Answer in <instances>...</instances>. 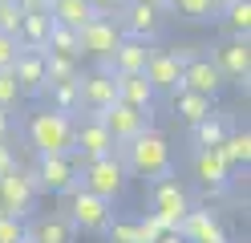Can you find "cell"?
<instances>
[{
  "mask_svg": "<svg viewBox=\"0 0 251 243\" xmlns=\"http://www.w3.org/2000/svg\"><path fill=\"white\" fill-rule=\"evenodd\" d=\"M175 231H178L186 243H231V239H227V227L219 223V215L207 211V207H191V211L178 219Z\"/></svg>",
  "mask_w": 251,
  "mask_h": 243,
  "instance_id": "5bb4252c",
  "label": "cell"
},
{
  "mask_svg": "<svg viewBox=\"0 0 251 243\" xmlns=\"http://www.w3.org/2000/svg\"><path fill=\"white\" fill-rule=\"evenodd\" d=\"M114 89H118V102L126 106H138V109H150L154 106V85L142 77V73H114Z\"/></svg>",
  "mask_w": 251,
  "mask_h": 243,
  "instance_id": "44dd1931",
  "label": "cell"
},
{
  "mask_svg": "<svg viewBox=\"0 0 251 243\" xmlns=\"http://www.w3.org/2000/svg\"><path fill=\"white\" fill-rule=\"evenodd\" d=\"M25 239V219H12L0 211V243H21Z\"/></svg>",
  "mask_w": 251,
  "mask_h": 243,
  "instance_id": "e575fe53",
  "label": "cell"
},
{
  "mask_svg": "<svg viewBox=\"0 0 251 243\" xmlns=\"http://www.w3.org/2000/svg\"><path fill=\"white\" fill-rule=\"evenodd\" d=\"M114 25L122 28V37L154 41L162 32V8L158 4H130V0H122V4L114 8Z\"/></svg>",
  "mask_w": 251,
  "mask_h": 243,
  "instance_id": "9c48e42d",
  "label": "cell"
},
{
  "mask_svg": "<svg viewBox=\"0 0 251 243\" xmlns=\"http://www.w3.org/2000/svg\"><path fill=\"white\" fill-rule=\"evenodd\" d=\"M25 235L33 243H73L77 239L65 211H57V215H33V223H25Z\"/></svg>",
  "mask_w": 251,
  "mask_h": 243,
  "instance_id": "ffe728a7",
  "label": "cell"
},
{
  "mask_svg": "<svg viewBox=\"0 0 251 243\" xmlns=\"http://www.w3.org/2000/svg\"><path fill=\"white\" fill-rule=\"evenodd\" d=\"M21 243H33V239H28V235H25V239H21Z\"/></svg>",
  "mask_w": 251,
  "mask_h": 243,
  "instance_id": "ee69618b",
  "label": "cell"
},
{
  "mask_svg": "<svg viewBox=\"0 0 251 243\" xmlns=\"http://www.w3.org/2000/svg\"><path fill=\"white\" fill-rule=\"evenodd\" d=\"M146 57H150V41L122 37L114 53H109L105 61H98V69H105V73H142L146 69Z\"/></svg>",
  "mask_w": 251,
  "mask_h": 243,
  "instance_id": "ac0fdd59",
  "label": "cell"
},
{
  "mask_svg": "<svg viewBox=\"0 0 251 243\" xmlns=\"http://www.w3.org/2000/svg\"><path fill=\"white\" fill-rule=\"evenodd\" d=\"M12 166H17V154H12V146H8V142H0V174L12 170Z\"/></svg>",
  "mask_w": 251,
  "mask_h": 243,
  "instance_id": "74e56055",
  "label": "cell"
},
{
  "mask_svg": "<svg viewBox=\"0 0 251 243\" xmlns=\"http://www.w3.org/2000/svg\"><path fill=\"white\" fill-rule=\"evenodd\" d=\"M219 150H223V158L231 162V166H243V170H247V162H251V134L231 126V134L223 138V146H219Z\"/></svg>",
  "mask_w": 251,
  "mask_h": 243,
  "instance_id": "f1b7e54d",
  "label": "cell"
},
{
  "mask_svg": "<svg viewBox=\"0 0 251 243\" xmlns=\"http://www.w3.org/2000/svg\"><path fill=\"white\" fill-rule=\"evenodd\" d=\"M49 16H53L57 25H65V28L77 32V28H85L93 16H101V12L93 8L89 0H49Z\"/></svg>",
  "mask_w": 251,
  "mask_h": 243,
  "instance_id": "7402d4cb",
  "label": "cell"
},
{
  "mask_svg": "<svg viewBox=\"0 0 251 243\" xmlns=\"http://www.w3.org/2000/svg\"><path fill=\"white\" fill-rule=\"evenodd\" d=\"M89 4H93V8H98V12H114V8L122 4V0H89Z\"/></svg>",
  "mask_w": 251,
  "mask_h": 243,
  "instance_id": "ab89813d",
  "label": "cell"
},
{
  "mask_svg": "<svg viewBox=\"0 0 251 243\" xmlns=\"http://www.w3.org/2000/svg\"><path fill=\"white\" fill-rule=\"evenodd\" d=\"M21 8H17V0L12 4H0V32H8V37H17V28H21Z\"/></svg>",
  "mask_w": 251,
  "mask_h": 243,
  "instance_id": "d590c367",
  "label": "cell"
},
{
  "mask_svg": "<svg viewBox=\"0 0 251 243\" xmlns=\"http://www.w3.org/2000/svg\"><path fill=\"white\" fill-rule=\"evenodd\" d=\"M118 41H122V28L114 25V16H105V12L93 16L85 28H77V53H85L93 61H105L118 49Z\"/></svg>",
  "mask_w": 251,
  "mask_h": 243,
  "instance_id": "8fae6325",
  "label": "cell"
},
{
  "mask_svg": "<svg viewBox=\"0 0 251 243\" xmlns=\"http://www.w3.org/2000/svg\"><path fill=\"white\" fill-rule=\"evenodd\" d=\"M118 158H122L126 174L146 178V183H154V178H162V174L175 170V154H170L166 134H158V130H150V126L142 130V134H134L130 142H122Z\"/></svg>",
  "mask_w": 251,
  "mask_h": 243,
  "instance_id": "6da1fadb",
  "label": "cell"
},
{
  "mask_svg": "<svg viewBox=\"0 0 251 243\" xmlns=\"http://www.w3.org/2000/svg\"><path fill=\"white\" fill-rule=\"evenodd\" d=\"M41 97H49V106L61 109V113H77V109H81V97H77V77H69V81H49Z\"/></svg>",
  "mask_w": 251,
  "mask_h": 243,
  "instance_id": "4316f807",
  "label": "cell"
},
{
  "mask_svg": "<svg viewBox=\"0 0 251 243\" xmlns=\"http://www.w3.org/2000/svg\"><path fill=\"white\" fill-rule=\"evenodd\" d=\"M12 77H17L21 97H41L49 85V73H45V49H21L17 61H12Z\"/></svg>",
  "mask_w": 251,
  "mask_h": 243,
  "instance_id": "9a60e30c",
  "label": "cell"
},
{
  "mask_svg": "<svg viewBox=\"0 0 251 243\" xmlns=\"http://www.w3.org/2000/svg\"><path fill=\"white\" fill-rule=\"evenodd\" d=\"M219 12H223L227 37H247L251 32V0H227Z\"/></svg>",
  "mask_w": 251,
  "mask_h": 243,
  "instance_id": "83f0119b",
  "label": "cell"
},
{
  "mask_svg": "<svg viewBox=\"0 0 251 243\" xmlns=\"http://www.w3.org/2000/svg\"><path fill=\"white\" fill-rule=\"evenodd\" d=\"M28 146L37 154H69L73 150V113H61V109H37L28 118Z\"/></svg>",
  "mask_w": 251,
  "mask_h": 243,
  "instance_id": "7a4b0ae2",
  "label": "cell"
},
{
  "mask_svg": "<svg viewBox=\"0 0 251 243\" xmlns=\"http://www.w3.org/2000/svg\"><path fill=\"white\" fill-rule=\"evenodd\" d=\"M191 57H195L191 49H178V53L175 49H150L142 77L154 85V93H178L182 89V69H186Z\"/></svg>",
  "mask_w": 251,
  "mask_h": 243,
  "instance_id": "52a82bcc",
  "label": "cell"
},
{
  "mask_svg": "<svg viewBox=\"0 0 251 243\" xmlns=\"http://www.w3.org/2000/svg\"><path fill=\"white\" fill-rule=\"evenodd\" d=\"M37 178H33V170H25L21 162L12 170H4L0 174V211L4 215H12V219H28L37 211Z\"/></svg>",
  "mask_w": 251,
  "mask_h": 243,
  "instance_id": "5b68a950",
  "label": "cell"
},
{
  "mask_svg": "<svg viewBox=\"0 0 251 243\" xmlns=\"http://www.w3.org/2000/svg\"><path fill=\"white\" fill-rule=\"evenodd\" d=\"M215 4H219V8H223V4H227V0H215Z\"/></svg>",
  "mask_w": 251,
  "mask_h": 243,
  "instance_id": "7bdbcfd3",
  "label": "cell"
},
{
  "mask_svg": "<svg viewBox=\"0 0 251 243\" xmlns=\"http://www.w3.org/2000/svg\"><path fill=\"white\" fill-rule=\"evenodd\" d=\"M21 53V41L8 37V32H0V69H12V61Z\"/></svg>",
  "mask_w": 251,
  "mask_h": 243,
  "instance_id": "8d00e7d4",
  "label": "cell"
},
{
  "mask_svg": "<svg viewBox=\"0 0 251 243\" xmlns=\"http://www.w3.org/2000/svg\"><path fill=\"white\" fill-rule=\"evenodd\" d=\"M162 8H170L175 16H182V21H191V25H211L219 16L215 0H162Z\"/></svg>",
  "mask_w": 251,
  "mask_h": 243,
  "instance_id": "484cf974",
  "label": "cell"
},
{
  "mask_svg": "<svg viewBox=\"0 0 251 243\" xmlns=\"http://www.w3.org/2000/svg\"><path fill=\"white\" fill-rule=\"evenodd\" d=\"M105 239H109V243H142V231H138L134 219H109Z\"/></svg>",
  "mask_w": 251,
  "mask_h": 243,
  "instance_id": "1f68e13d",
  "label": "cell"
},
{
  "mask_svg": "<svg viewBox=\"0 0 251 243\" xmlns=\"http://www.w3.org/2000/svg\"><path fill=\"white\" fill-rule=\"evenodd\" d=\"M49 28H53L49 8H45V12H25V16H21V28H17L21 49H45V41H49Z\"/></svg>",
  "mask_w": 251,
  "mask_h": 243,
  "instance_id": "cb8c5ba5",
  "label": "cell"
},
{
  "mask_svg": "<svg viewBox=\"0 0 251 243\" xmlns=\"http://www.w3.org/2000/svg\"><path fill=\"white\" fill-rule=\"evenodd\" d=\"M231 134V122L223 113H207L202 122L191 126V146L195 150H211V146H223V138Z\"/></svg>",
  "mask_w": 251,
  "mask_h": 243,
  "instance_id": "603a6c76",
  "label": "cell"
},
{
  "mask_svg": "<svg viewBox=\"0 0 251 243\" xmlns=\"http://www.w3.org/2000/svg\"><path fill=\"white\" fill-rule=\"evenodd\" d=\"M37 190H49V194H69L73 187H81V158L73 150L69 154H37Z\"/></svg>",
  "mask_w": 251,
  "mask_h": 243,
  "instance_id": "277c9868",
  "label": "cell"
},
{
  "mask_svg": "<svg viewBox=\"0 0 251 243\" xmlns=\"http://www.w3.org/2000/svg\"><path fill=\"white\" fill-rule=\"evenodd\" d=\"M45 73H49V81H69V77H77V57L45 49Z\"/></svg>",
  "mask_w": 251,
  "mask_h": 243,
  "instance_id": "f546056e",
  "label": "cell"
},
{
  "mask_svg": "<svg viewBox=\"0 0 251 243\" xmlns=\"http://www.w3.org/2000/svg\"><path fill=\"white\" fill-rule=\"evenodd\" d=\"M17 102H21L17 77H12V69H0V109H12Z\"/></svg>",
  "mask_w": 251,
  "mask_h": 243,
  "instance_id": "836d02e7",
  "label": "cell"
},
{
  "mask_svg": "<svg viewBox=\"0 0 251 243\" xmlns=\"http://www.w3.org/2000/svg\"><path fill=\"white\" fill-rule=\"evenodd\" d=\"M77 97H81V109H89V113H101L105 106H114L118 102L114 73H105V69L77 73Z\"/></svg>",
  "mask_w": 251,
  "mask_h": 243,
  "instance_id": "2e32d148",
  "label": "cell"
},
{
  "mask_svg": "<svg viewBox=\"0 0 251 243\" xmlns=\"http://www.w3.org/2000/svg\"><path fill=\"white\" fill-rule=\"evenodd\" d=\"M45 49H53V53H69V57H81V53H77V32L65 28V25H57V21H53V28H49Z\"/></svg>",
  "mask_w": 251,
  "mask_h": 243,
  "instance_id": "4dcf8cb0",
  "label": "cell"
},
{
  "mask_svg": "<svg viewBox=\"0 0 251 243\" xmlns=\"http://www.w3.org/2000/svg\"><path fill=\"white\" fill-rule=\"evenodd\" d=\"M215 69L223 73V81H235L239 89H247V77H251V41L247 37H227L215 45Z\"/></svg>",
  "mask_w": 251,
  "mask_h": 243,
  "instance_id": "30bf717a",
  "label": "cell"
},
{
  "mask_svg": "<svg viewBox=\"0 0 251 243\" xmlns=\"http://www.w3.org/2000/svg\"><path fill=\"white\" fill-rule=\"evenodd\" d=\"M231 162L223 158V150H219V146H211V150H195V178H199V183L202 187H207V190H227L231 187Z\"/></svg>",
  "mask_w": 251,
  "mask_h": 243,
  "instance_id": "e0dca14e",
  "label": "cell"
},
{
  "mask_svg": "<svg viewBox=\"0 0 251 243\" xmlns=\"http://www.w3.org/2000/svg\"><path fill=\"white\" fill-rule=\"evenodd\" d=\"M191 207H195V203H191V190L175 178V170L150 183V211H154L166 227H178V219H182Z\"/></svg>",
  "mask_w": 251,
  "mask_h": 243,
  "instance_id": "ba28073f",
  "label": "cell"
},
{
  "mask_svg": "<svg viewBox=\"0 0 251 243\" xmlns=\"http://www.w3.org/2000/svg\"><path fill=\"white\" fill-rule=\"evenodd\" d=\"M101 126L109 130V138H114V146L122 142H130L134 134H142V130L150 126V109H138V106H126V102H114V106H105L101 113Z\"/></svg>",
  "mask_w": 251,
  "mask_h": 243,
  "instance_id": "4fadbf2b",
  "label": "cell"
},
{
  "mask_svg": "<svg viewBox=\"0 0 251 243\" xmlns=\"http://www.w3.org/2000/svg\"><path fill=\"white\" fill-rule=\"evenodd\" d=\"M134 223H138V231H142V243H154L158 235H166V231H170V227H166L158 215H154V211H146V215H142V219H134Z\"/></svg>",
  "mask_w": 251,
  "mask_h": 243,
  "instance_id": "d6a6232c",
  "label": "cell"
},
{
  "mask_svg": "<svg viewBox=\"0 0 251 243\" xmlns=\"http://www.w3.org/2000/svg\"><path fill=\"white\" fill-rule=\"evenodd\" d=\"M126 178H130V174H126L118 150H114V154H101V158L81 162V187L93 190V194H98V199H105V203H114L118 194L126 190Z\"/></svg>",
  "mask_w": 251,
  "mask_h": 243,
  "instance_id": "8992f818",
  "label": "cell"
},
{
  "mask_svg": "<svg viewBox=\"0 0 251 243\" xmlns=\"http://www.w3.org/2000/svg\"><path fill=\"white\" fill-rule=\"evenodd\" d=\"M170 97H175V113H178L186 126H195V122L207 118V113H215V97H207V93L178 89V93H170Z\"/></svg>",
  "mask_w": 251,
  "mask_h": 243,
  "instance_id": "d4e9b609",
  "label": "cell"
},
{
  "mask_svg": "<svg viewBox=\"0 0 251 243\" xmlns=\"http://www.w3.org/2000/svg\"><path fill=\"white\" fill-rule=\"evenodd\" d=\"M12 138V118H8V109H0V142H8Z\"/></svg>",
  "mask_w": 251,
  "mask_h": 243,
  "instance_id": "f35d334b",
  "label": "cell"
},
{
  "mask_svg": "<svg viewBox=\"0 0 251 243\" xmlns=\"http://www.w3.org/2000/svg\"><path fill=\"white\" fill-rule=\"evenodd\" d=\"M130 4H158V8H162V0H130ZM162 12H166V8H162Z\"/></svg>",
  "mask_w": 251,
  "mask_h": 243,
  "instance_id": "b9f144b4",
  "label": "cell"
},
{
  "mask_svg": "<svg viewBox=\"0 0 251 243\" xmlns=\"http://www.w3.org/2000/svg\"><path fill=\"white\" fill-rule=\"evenodd\" d=\"M154 243H186V239H182V235L175 231V227H170V231H166V235H158V239H154Z\"/></svg>",
  "mask_w": 251,
  "mask_h": 243,
  "instance_id": "60d3db41",
  "label": "cell"
},
{
  "mask_svg": "<svg viewBox=\"0 0 251 243\" xmlns=\"http://www.w3.org/2000/svg\"><path fill=\"white\" fill-rule=\"evenodd\" d=\"M114 150H118V146H114V138H109V130L101 126L98 113H85L81 122H73V154L81 162L101 158V154H114Z\"/></svg>",
  "mask_w": 251,
  "mask_h": 243,
  "instance_id": "7c38bea8",
  "label": "cell"
},
{
  "mask_svg": "<svg viewBox=\"0 0 251 243\" xmlns=\"http://www.w3.org/2000/svg\"><path fill=\"white\" fill-rule=\"evenodd\" d=\"M65 199H69V203H65V219L73 223V231H85V235H105L109 219H114V203L98 199V194H93V190H85V187H73Z\"/></svg>",
  "mask_w": 251,
  "mask_h": 243,
  "instance_id": "3957f363",
  "label": "cell"
},
{
  "mask_svg": "<svg viewBox=\"0 0 251 243\" xmlns=\"http://www.w3.org/2000/svg\"><path fill=\"white\" fill-rule=\"evenodd\" d=\"M182 89H195V93H207V97H219V89H223V73L215 69L211 57H191L182 69Z\"/></svg>",
  "mask_w": 251,
  "mask_h": 243,
  "instance_id": "d6986e66",
  "label": "cell"
}]
</instances>
